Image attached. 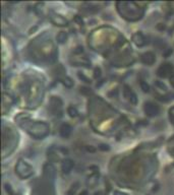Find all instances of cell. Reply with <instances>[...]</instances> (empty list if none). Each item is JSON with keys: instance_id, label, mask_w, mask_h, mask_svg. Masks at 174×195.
Listing matches in <instances>:
<instances>
[{"instance_id": "6da1fadb", "label": "cell", "mask_w": 174, "mask_h": 195, "mask_svg": "<svg viewBox=\"0 0 174 195\" xmlns=\"http://www.w3.org/2000/svg\"><path fill=\"white\" fill-rule=\"evenodd\" d=\"M19 126L27 131L33 137L37 139H42L49 133L50 127L47 123L39 122V121H32L30 119H24L18 122Z\"/></svg>"}, {"instance_id": "7a4b0ae2", "label": "cell", "mask_w": 174, "mask_h": 195, "mask_svg": "<svg viewBox=\"0 0 174 195\" xmlns=\"http://www.w3.org/2000/svg\"><path fill=\"white\" fill-rule=\"evenodd\" d=\"M15 173L22 179H27L34 174V169L28 163L24 162L23 160H19L15 167Z\"/></svg>"}, {"instance_id": "3957f363", "label": "cell", "mask_w": 174, "mask_h": 195, "mask_svg": "<svg viewBox=\"0 0 174 195\" xmlns=\"http://www.w3.org/2000/svg\"><path fill=\"white\" fill-rule=\"evenodd\" d=\"M144 111L149 117H155L160 113V108L152 102H147V103H145Z\"/></svg>"}, {"instance_id": "277c9868", "label": "cell", "mask_w": 174, "mask_h": 195, "mask_svg": "<svg viewBox=\"0 0 174 195\" xmlns=\"http://www.w3.org/2000/svg\"><path fill=\"white\" fill-rule=\"evenodd\" d=\"M174 71V67L171 63H164L161 66L159 67L157 71V74L159 77H168L173 73Z\"/></svg>"}, {"instance_id": "5b68a950", "label": "cell", "mask_w": 174, "mask_h": 195, "mask_svg": "<svg viewBox=\"0 0 174 195\" xmlns=\"http://www.w3.org/2000/svg\"><path fill=\"white\" fill-rule=\"evenodd\" d=\"M123 96H124L125 99H127L130 104L132 105H136L138 104V96L134 92L131 90V88L128 86H123Z\"/></svg>"}, {"instance_id": "8992f818", "label": "cell", "mask_w": 174, "mask_h": 195, "mask_svg": "<svg viewBox=\"0 0 174 195\" xmlns=\"http://www.w3.org/2000/svg\"><path fill=\"white\" fill-rule=\"evenodd\" d=\"M141 61L146 65H153L156 61V57L153 52H146L141 56Z\"/></svg>"}, {"instance_id": "52a82bcc", "label": "cell", "mask_w": 174, "mask_h": 195, "mask_svg": "<svg viewBox=\"0 0 174 195\" xmlns=\"http://www.w3.org/2000/svg\"><path fill=\"white\" fill-rule=\"evenodd\" d=\"M50 18H51L52 22L55 24L56 26H67V24H68V22H67L66 19H65L62 15L56 14V13H52L51 16H50Z\"/></svg>"}, {"instance_id": "ba28073f", "label": "cell", "mask_w": 174, "mask_h": 195, "mask_svg": "<svg viewBox=\"0 0 174 195\" xmlns=\"http://www.w3.org/2000/svg\"><path fill=\"white\" fill-rule=\"evenodd\" d=\"M132 41L133 43L136 46H139V47H143V46H145L147 43L146 38H145V36L142 33H135L132 36Z\"/></svg>"}, {"instance_id": "9c48e42d", "label": "cell", "mask_w": 174, "mask_h": 195, "mask_svg": "<svg viewBox=\"0 0 174 195\" xmlns=\"http://www.w3.org/2000/svg\"><path fill=\"white\" fill-rule=\"evenodd\" d=\"M71 131H72V128L69 124L67 123H64L60 126L59 128V133H60V136L63 138H67L69 135L71 134Z\"/></svg>"}, {"instance_id": "30bf717a", "label": "cell", "mask_w": 174, "mask_h": 195, "mask_svg": "<svg viewBox=\"0 0 174 195\" xmlns=\"http://www.w3.org/2000/svg\"><path fill=\"white\" fill-rule=\"evenodd\" d=\"M73 162L69 159H65L64 161L62 162V165H61V169H62V172L64 174H69L70 171L72 170L73 168Z\"/></svg>"}, {"instance_id": "8fae6325", "label": "cell", "mask_w": 174, "mask_h": 195, "mask_svg": "<svg viewBox=\"0 0 174 195\" xmlns=\"http://www.w3.org/2000/svg\"><path fill=\"white\" fill-rule=\"evenodd\" d=\"M67 39H68V35H67V33H65V32H60L57 35V37H56L57 43H59V44L66 43Z\"/></svg>"}, {"instance_id": "7c38bea8", "label": "cell", "mask_w": 174, "mask_h": 195, "mask_svg": "<svg viewBox=\"0 0 174 195\" xmlns=\"http://www.w3.org/2000/svg\"><path fill=\"white\" fill-rule=\"evenodd\" d=\"M61 82H62L63 84H64L66 88H71V86H73V82H72V79H71L70 77H68V76H64V77H62L61 78Z\"/></svg>"}, {"instance_id": "4fadbf2b", "label": "cell", "mask_w": 174, "mask_h": 195, "mask_svg": "<svg viewBox=\"0 0 174 195\" xmlns=\"http://www.w3.org/2000/svg\"><path fill=\"white\" fill-rule=\"evenodd\" d=\"M67 113H68V115L70 116V117H72V118H74V117H76V116L78 115V111H77L76 108L73 107V106H69V107L67 108Z\"/></svg>"}, {"instance_id": "5bb4252c", "label": "cell", "mask_w": 174, "mask_h": 195, "mask_svg": "<svg viewBox=\"0 0 174 195\" xmlns=\"http://www.w3.org/2000/svg\"><path fill=\"white\" fill-rule=\"evenodd\" d=\"M140 86H141V88H142L144 92H150V86L147 84V82L142 80V82H140Z\"/></svg>"}, {"instance_id": "9a60e30c", "label": "cell", "mask_w": 174, "mask_h": 195, "mask_svg": "<svg viewBox=\"0 0 174 195\" xmlns=\"http://www.w3.org/2000/svg\"><path fill=\"white\" fill-rule=\"evenodd\" d=\"M78 186H80V184H78V183H74V184L71 186V188L68 190V192H67V195H73V194H75L76 190L78 189Z\"/></svg>"}, {"instance_id": "2e32d148", "label": "cell", "mask_w": 174, "mask_h": 195, "mask_svg": "<svg viewBox=\"0 0 174 195\" xmlns=\"http://www.w3.org/2000/svg\"><path fill=\"white\" fill-rule=\"evenodd\" d=\"M155 86H158V88H160L161 90H167V86H165V84H163V82H160V80H156V82H155Z\"/></svg>"}, {"instance_id": "e0dca14e", "label": "cell", "mask_w": 174, "mask_h": 195, "mask_svg": "<svg viewBox=\"0 0 174 195\" xmlns=\"http://www.w3.org/2000/svg\"><path fill=\"white\" fill-rule=\"evenodd\" d=\"M77 75H78V77H80V78L83 80V82H86V84H91V82H91L90 78H88V77H87L86 75L83 74L82 72H78V74H77Z\"/></svg>"}, {"instance_id": "ac0fdd59", "label": "cell", "mask_w": 174, "mask_h": 195, "mask_svg": "<svg viewBox=\"0 0 174 195\" xmlns=\"http://www.w3.org/2000/svg\"><path fill=\"white\" fill-rule=\"evenodd\" d=\"M100 76H101V69H100L99 67H97V68H95V70H94V77L96 79H98Z\"/></svg>"}, {"instance_id": "d6986e66", "label": "cell", "mask_w": 174, "mask_h": 195, "mask_svg": "<svg viewBox=\"0 0 174 195\" xmlns=\"http://www.w3.org/2000/svg\"><path fill=\"white\" fill-rule=\"evenodd\" d=\"M99 149L103 150V152H106V150H109L110 147H109V145H108V144L102 143V144H100V145H99Z\"/></svg>"}, {"instance_id": "ffe728a7", "label": "cell", "mask_w": 174, "mask_h": 195, "mask_svg": "<svg viewBox=\"0 0 174 195\" xmlns=\"http://www.w3.org/2000/svg\"><path fill=\"white\" fill-rule=\"evenodd\" d=\"M169 113H170V120H171V121H172V123H173V124H174V108L170 109Z\"/></svg>"}, {"instance_id": "44dd1931", "label": "cell", "mask_w": 174, "mask_h": 195, "mask_svg": "<svg viewBox=\"0 0 174 195\" xmlns=\"http://www.w3.org/2000/svg\"><path fill=\"white\" fill-rule=\"evenodd\" d=\"M113 195H127V194H126V193H124V192H121V191L116 190V191H114Z\"/></svg>"}, {"instance_id": "7402d4cb", "label": "cell", "mask_w": 174, "mask_h": 195, "mask_svg": "<svg viewBox=\"0 0 174 195\" xmlns=\"http://www.w3.org/2000/svg\"><path fill=\"white\" fill-rule=\"evenodd\" d=\"M76 49L77 50H75L74 53H81V52H83V47H77Z\"/></svg>"}, {"instance_id": "603a6c76", "label": "cell", "mask_w": 174, "mask_h": 195, "mask_svg": "<svg viewBox=\"0 0 174 195\" xmlns=\"http://www.w3.org/2000/svg\"><path fill=\"white\" fill-rule=\"evenodd\" d=\"M170 84H171L172 86L174 88V75H172V76L170 77Z\"/></svg>"}, {"instance_id": "cb8c5ba5", "label": "cell", "mask_w": 174, "mask_h": 195, "mask_svg": "<svg viewBox=\"0 0 174 195\" xmlns=\"http://www.w3.org/2000/svg\"><path fill=\"white\" fill-rule=\"evenodd\" d=\"M80 195H88V192H87V191H86V190H85V191H83V192H82V193H81V194H80Z\"/></svg>"}]
</instances>
